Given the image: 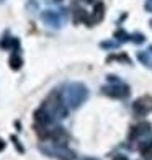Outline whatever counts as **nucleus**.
Returning a JSON list of instances; mask_svg holds the SVG:
<instances>
[{
  "label": "nucleus",
  "mask_w": 152,
  "mask_h": 160,
  "mask_svg": "<svg viewBox=\"0 0 152 160\" xmlns=\"http://www.w3.org/2000/svg\"><path fill=\"white\" fill-rule=\"evenodd\" d=\"M133 111L137 118H142L147 113H150L152 111V97L146 95V97H141L139 100H136L133 105Z\"/></svg>",
  "instance_id": "f257e3e1"
},
{
  "label": "nucleus",
  "mask_w": 152,
  "mask_h": 160,
  "mask_svg": "<svg viewBox=\"0 0 152 160\" xmlns=\"http://www.w3.org/2000/svg\"><path fill=\"white\" fill-rule=\"evenodd\" d=\"M49 139L53 141L54 145H57V147H64L69 141V136L66 134V131H64L62 128H56L54 131H51Z\"/></svg>",
  "instance_id": "f03ea898"
},
{
  "label": "nucleus",
  "mask_w": 152,
  "mask_h": 160,
  "mask_svg": "<svg viewBox=\"0 0 152 160\" xmlns=\"http://www.w3.org/2000/svg\"><path fill=\"white\" fill-rule=\"evenodd\" d=\"M150 131V124L149 122H141V124H137L131 129V132H129V139L131 141H136V139H139L141 136L144 134H147Z\"/></svg>",
  "instance_id": "7ed1b4c3"
},
{
  "label": "nucleus",
  "mask_w": 152,
  "mask_h": 160,
  "mask_svg": "<svg viewBox=\"0 0 152 160\" xmlns=\"http://www.w3.org/2000/svg\"><path fill=\"white\" fill-rule=\"evenodd\" d=\"M103 92L106 93V95L110 97H116V98H121V97H128V87H114V88H103Z\"/></svg>",
  "instance_id": "20e7f679"
},
{
  "label": "nucleus",
  "mask_w": 152,
  "mask_h": 160,
  "mask_svg": "<svg viewBox=\"0 0 152 160\" xmlns=\"http://www.w3.org/2000/svg\"><path fill=\"white\" fill-rule=\"evenodd\" d=\"M103 12H105V7H103V3H97V7H95V10H93V17L87 21L89 25H93V23H98V21H101L103 20Z\"/></svg>",
  "instance_id": "39448f33"
},
{
  "label": "nucleus",
  "mask_w": 152,
  "mask_h": 160,
  "mask_svg": "<svg viewBox=\"0 0 152 160\" xmlns=\"http://www.w3.org/2000/svg\"><path fill=\"white\" fill-rule=\"evenodd\" d=\"M141 154H142V157L146 160H152V142L144 145V147L141 149Z\"/></svg>",
  "instance_id": "423d86ee"
},
{
  "label": "nucleus",
  "mask_w": 152,
  "mask_h": 160,
  "mask_svg": "<svg viewBox=\"0 0 152 160\" xmlns=\"http://www.w3.org/2000/svg\"><path fill=\"white\" fill-rule=\"evenodd\" d=\"M21 64H23V61L20 59V56H17V54H13V56L10 57V67H12V69H15V70H18V69L21 67Z\"/></svg>",
  "instance_id": "0eeeda50"
},
{
  "label": "nucleus",
  "mask_w": 152,
  "mask_h": 160,
  "mask_svg": "<svg viewBox=\"0 0 152 160\" xmlns=\"http://www.w3.org/2000/svg\"><path fill=\"white\" fill-rule=\"evenodd\" d=\"M87 21V12L85 10H82V8H79V10H75V17H74V21L75 23H79V21Z\"/></svg>",
  "instance_id": "6e6552de"
},
{
  "label": "nucleus",
  "mask_w": 152,
  "mask_h": 160,
  "mask_svg": "<svg viewBox=\"0 0 152 160\" xmlns=\"http://www.w3.org/2000/svg\"><path fill=\"white\" fill-rule=\"evenodd\" d=\"M12 141H13V144H15L17 145V149H18V152H20V154H23V147H21V145H20V142H18V139H17V137L15 136H12Z\"/></svg>",
  "instance_id": "1a4fd4ad"
},
{
  "label": "nucleus",
  "mask_w": 152,
  "mask_h": 160,
  "mask_svg": "<svg viewBox=\"0 0 152 160\" xmlns=\"http://www.w3.org/2000/svg\"><path fill=\"white\" fill-rule=\"evenodd\" d=\"M113 160H128L126 157H123V155H118V157H114Z\"/></svg>",
  "instance_id": "9d476101"
},
{
  "label": "nucleus",
  "mask_w": 152,
  "mask_h": 160,
  "mask_svg": "<svg viewBox=\"0 0 152 160\" xmlns=\"http://www.w3.org/2000/svg\"><path fill=\"white\" fill-rule=\"evenodd\" d=\"M3 149H5V142L0 139V150H3Z\"/></svg>",
  "instance_id": "9b49d317"
},
{
  "label": "nucleus",
  "mask_w": 152,
  "mask_h": 160,
  "mask_svg": "<svg viewBox=\"0 0 152 160\" xmlns=\"http://www.w3.org/2000/svg\"><path fill=\"white\" fill-rule=\"evenodd\" d=\"M84 2H89V3H92V2H95V0H84Z\"/></svg>",
  "instance_id": "f8f14e48"
}]
</instances>
